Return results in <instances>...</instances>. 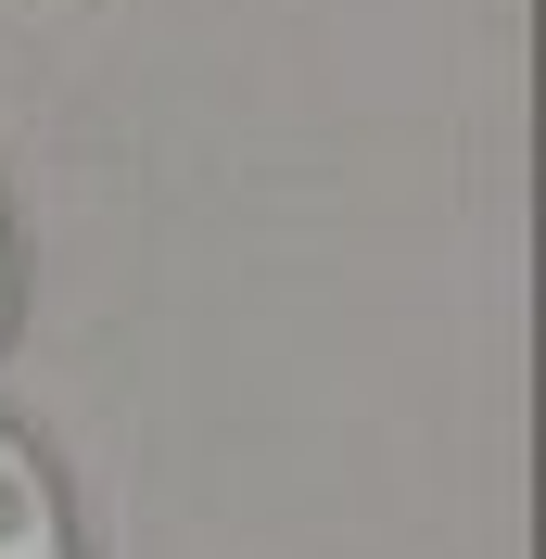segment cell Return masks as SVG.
I'll list each match as a JSON object with an SVG mask.
<instances>
[{"instance_id":"cell-1","label":"cell","mask_w":546,"mask_h":559,"mask_svg":"<svg viewBox=\"0 0 546 559\" xmlns=\"http://www.w3.org/2000/svg\"><path fill=\"white\" fill-rule=\"evenodd\" d=\"M0 559H76V522H64V484L51 457L0 419Z\"/></svg>"},{"instance_id":"cell-2","label":"cell","mask_w":546,"mask_h":559,"mask_svg":"<svg viewBox=\"0 0 546 559\" xmlns=\"http://www.w3.org/2000/svg\"><path fill=\"white\" fill-rule=\"evenodd\" d=\"M0 331H13V229H0Z\"/></svg>"}]
</instances>
